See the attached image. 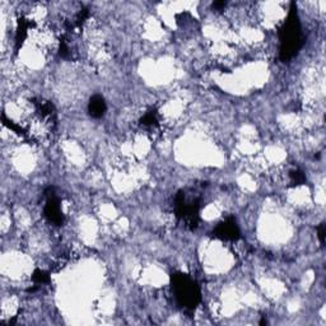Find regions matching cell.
<instances>
[{
    "mask_svg": "<svg viewBox=\"0 0 326 326\" xmlns=\"http://www.w3.org/2000/svg\"><path fill=\"white\" fill-rule=\"evenodd\" d=\"M280 48H279V57L281 61H289L296 56L303 45V35H302L301 22H299L298 12L296 3H291L288 17L278 31Z\"/></svg>",
    "mask_w": 326,
    "mask_h": 326,
    "instance_id": "cell-1",
    "label": "cell"
},
{
    "mask_svg": "<svg viewBox=\"0 0 326 326\" xmlns=\"http://www.w3.org/2000/svg\"><path fill=\"white\" fill-rule=\"evenodd\" d=\"M171 284L177 305L185 311H194L202 301L200 287L194 279L185 273H173Z\"/></svg>",
    "mask_w": 326,
    "mask_h": 326,
    "instance_id": "cell-2",
    "label": "cell"
},
{
    "mask_svg": "<svg viewBox=\"0 0 326 326\" xmlns=\"http://www.w3.org/2000/svg\"><path fill=\"white\" fill-rule=\"evenodd\" d=\"M200 203L199 195H189L185 190H180L175 197V213L186 228L195 229L199 224Z\"/></svg>",
    "mask_w": 326,
    "mask_h": 326,
    "instance_id": "cell-3",
    "label": "cell"
},
{
    "mask_svg": "<svg viewBox=\"0 0 326 326\" xmlns=\"http://www.w3.org/2000/svg\"><path fill=\"white\" fill-rule=\"evenodd\" d=\"M46 202H45V208H44V213H45V217L48 218V221L50 223L55 224V226H62L65 222V217L61 212V208H60V200L57 198V195L55 194V190L53 187H49L45 191Z\"/></svg>",
    "mask_w": 326,
    "mask_h": 326,
    "instance_id": "cell-4",
    "label": "cell"
},
{
    "mask_svg": "<svg viewBox=\"0 0 326 326\" xmlns=\"http://www.w3.org/2000/svg\"><path fill=\"white\" fill-rule=\"evenodd\" d=\"M213 236L223 241H236L240 238V228L236 223V219L228 217L217 224L213 229Z\"/></svg>",
    "mask_w": 326,
    "mask_h": 326,
    "instance_id": "cell-5",
    "label": "cell"
},
{
    "mask_svg": "<svg viewBox=\"0 0 326 326\" xmlns=\"http://www.w3.org/2000/svg\"><path fill=\"white\" fill-rule=\"evenodd\" d=\"M88 112L95 119H100L105 115L106 112V102L105 98L100 95H95L91 97L90 102H88Z\"/></svg>",
    "mask_w": 326,
    "mask_h": 326,
    "instance_id": "cell-6",
    "label": "cell"
},
{
    "mask_svg": "<svg viewBox=\"0 0 326 326\" xmlns=\"http://www.w3.org/2000/svg\"><path fill=\"white\" fill-rule=\"evenodd\" d=\"M30 27H31V23L28 19L20 18V19L18 20V27H17V31H15V50H18V49L22 46V44L25 42L26 38H27Z\"/></svg>",
    "mask_w": 326,
    "mask_h": 326,
    "instance_id": "cell-7",
    "label": "cell"
},
{
    "mask_svg": "<svg viewBox=\"0 0 326 326\" xmlns=\"http://www.w3.org/2000/svg\"><path fill=\"white\" fill-rule=\"evenodd\" d=\"M158 122H160V119H158V112L156 110H149V111L145 112L143 115V117L140 119V124L143 126H149V127H155L157 126Z\"/></svg>",
    "mask_w": 326,
    "mask_h": 326,
    "instance_id": "cell-8",
    "label": "cell"
},
{
    "mask_svg": "<svg viewBox=\"0 0 326 326\" xmlns=\"http://www.w3.org/2000/svg\"><path fill=\"white\" fill-rule=\"evenodd\" d=\"M289 181H291L292 186L303 185L306 182V176H305V173L301 169H292V171H289Z\"/></svg>",
    "mask_w": 326,
    "mask_h": 326,
    "instance_id": "cell-9",
    "label": "cell"
},
{
    "mask_svg": "<svg viewBox=\"0 0 326 326\" xmlns=\"http://www.w3.org/2000/svg\"><path fill=\"white\" fill-rule=\"evenodd\" d=\"M32 280L35 281L36 284H45L50 280V275H49V273H46L45 270L37 269L32 274Z\"/></svg>",
    "mask_w": 326,
    "mask_h": 326,
    "instance_id": "cell-10",
    "label": "cell"
},
{
    "mask_svg": "<svg viewBox=\"0 0 326 326\" xmlns=\"http://www.w3.org/2000/svg\"><path fill=\"white\" fill-rule=\"evenodd\" d=\"M317 237L320 240V244L324 245L325 244V223L319 224L317 227Z\"/></svg>",
    "mask_w": 326,
    "mask_h": 326,
    "instance_id": "cell-11",
    "label": "cell"
},
{
    "mask_svg": "<svg viewBox=\"0 0 326 326\" xmlns=\"http://www.w3.org/2000/svg\"><path fill=\"white\" fill-rule=\"evenodd\" d=\"M226 5H227L226 2H215L214 4H213V7L217 8V9H223V8L226 7Z\"/></svg>",
    "mask_w": 326,
    "mask_h": 326,
    "instance_id": "cell-12",
    "label": "cell"
}]
</instances>
